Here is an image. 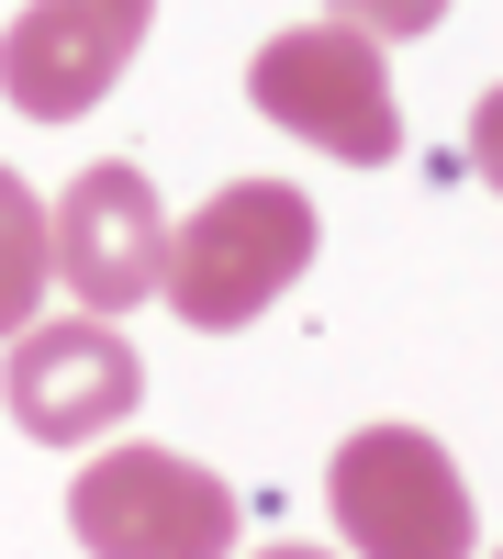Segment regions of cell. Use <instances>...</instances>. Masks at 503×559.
Instances as JSON below:
<instances>
[{
	"label": "cell",
	"instance_id": "1",
	"mask_svg": "<svg viewBox=\"0 0 503 559\" xmlns=\"http://www.w3.org/2000/svg\"><path fill=\"white\" fill-rule=\"evenodd\" d=\"M313 236H325L313 191H291V179H224L202 213L168 224V269H157V292H168L179 324L236 336V324H258V313L313 269Z\"/></svg>",
	"mask_w": 503,
	"mask_h": 559
},
{
	"label": "cell",
	"instance_id": "2",
	"mask_svg": "<svg viewBox=\"0 0 503 559\" xmlns=\"http://www.w3.org/2000/svg\"><path fill=\"white\" fill-rule=\"evenodd\" d=\"M325 503H336L347 559H470L481 548L470 471L426 426H358V437H336Z\"/></svg>",
	"mask_w": 503,
	"mask_h": 559
},
{
	"label": "cell",
	"instance_id": "3",
	"mask_svg": "<svg viewBox=\"0 0 503 559\" xmlns=\"http://www.w3.org/2000/svg\"><path fill=\"white\" fill-rule=\"evenodd\" d=\"M68 537L89 559H236V481L179 448L101 437L68 481Z\"/></svg>",
	"mask_w": 503,
	"mask_h": 559
},
{
	"label": "cell",
	"instance_id": "4",
	"mask_svg": "<svg viewBox=\"0 0 503 559\" xmlns=\"http://www.w3.org/2000/svg\"><path fill=\"white\" fill-rule=\"evenodd\" d=\"M247 102L280 123V134L347 157V168H392V157H403L392 57H381V34H358V23H336V12L268 34L258 57H247Z\"/></svg>",
	"mask_w": 503,
	"mask_h": 559
},
{
	"label": "cell",
	"instance_id": "5",
	"mask_svg": "<svg viewBox=\"0 0 503 559\" xmlns=\"http://www.w3.org/2000/svg\"><path fill=\"white\" fill-rule=\"evenodd\" d=\"M0 414L34 437V448H101L134 426V403H146V358L112 336V313H57V324H23V336H0Z\"/></svg>",
	"mask_w": 503,
	"mask_h": 559
},
{
	"label": "cell",
	"instance_id": "6",
	"mask_svg": "<svg viewBox=\"0 0 503 559\" xmlns=\"http://www.w3.org/2000/svg\"><path fill=\"white\" fill-rule=\"evenodd\" d=\"M45 258H57L68 302L79 313H134L157 302V269H168V202L134 157L79 168L57 202H45Z\"/></svg>",
	"mask_w": 503,
	"mask_h": 559
},
{
	"label": "cell",
	"instance_id": "7",
	"mask_svg": "<svg viewBox=\"0 0 503 559\" xmlns=\"http://www.w3.org/2000/svg\"><path fill=\"white\" fill-rule=\"evenodd\" d=\"M157 0H23L12 23H0V102L23 123H79L101 112L134 45H146Z\"/></svg>",
	"mask_w": 503,
	"mask_h": 559
},
{
	"label": "cell",
	"instance_id": "8",
	"mask_svg": "<svg viewBox=\"0 0 503 559\" xmlns=\"http://www.w3.org/2000/svg\"><path fill=\"white\" fill-rule=\"evenodd\" d=\"M45 280H57V258H45V202H34L23 168H0V336H23L45 313Z\"/></svg>",
	"mask_w": 503,
	"mask_h": 559
},
{
	"label": "cell",
	"instance_id": "9",
	"mask_svg": "<svg viewBox=\"0 0 503 559\" xmlns=\"http://www.w3.org/2000/svg\"><path fill=\"white\" fill-rule=\"evenodd\" d=\"M336 23H358V34H381V45H415V34H436L447 23V0H325Z\"/></svg>",
	"mask_w": 503,
	"mask_h": 559
},
{
	"label": "cell",
	"instance_id": "10",
	"mask_svg": "<svg viewBox=\"0 0 503 559\" xmlns=\"http://www.w3.org/2000/svg\"><path fill=\"white\" fill-rule=\"evenodd\" d=\"M470 168H481V191H503V90H481V112H470Z\"/></svg>",
	"mask_w": 503,
	"mask_h": 559
},
{
	"label": "cell",
	"instance_id": "11",
	"mask_svg": "<svg viewBox=\"0 0 503 559\" xmlns=\"http://www.w3.org/2000/svg\"><path fill=\"white\" fill-rule=\"evenodd\" d=\"M258 559H336V548H313V537H280V548H258Z\"/></svg>",
	"mask_w": 503,
	"mask_h": 559
},
{
	"label": "cell",
	"instance_id": "12",
	"mask_svg": "<svg viewBox=\"0 0 503 559\" xmlns=\"http://www.w3.org/2000/svg\"><path fill=\"white\" fill-rule=\"evenodd\" d=\"M492 559H503V548H492Z\"/></svg>",
	"mask_w": 503,
	"mask_h": 559
}]
</instances>
